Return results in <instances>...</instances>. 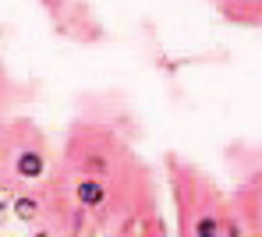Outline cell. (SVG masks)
Segmentation results:
<instances>
[{
  "label": "cell",
  "instance_id": "cell-1",
  "mask_svg": "<svg viewBox=\"0 0 262 237\" xmlns=\"http://www.w3.org/2000/svg\"><path fill=\"white\" fill-rule=\"evenodd\" d=\"M170 188L181 209V234L220 237V234H248L237 209H227L223 195L209 177H202L195 167L170 159Z\"/></svg>",
  "mask_w": 262,
  "mask_h": 237
},
{
  "label": "cell",
  "instance_id": "cell-2",
  "mask_svg": "<svg viewBox=\"0 0 262 237\" xmlns=\"http://www.w3.org/2000/svg\"><path fill=\"white\" fill-rule=\"evenodd\" d=\"M50 170V149L36 124L18 121L7 131H0V188L14 191L21 184L43 181Z\"/></svg>",
  "mask_w": 262,
  "mask_h": 237
},
{
  "label": "cell",
  "instance_id": "cell-3",
  "mask_svg": "<svg viewBox=\"0 0 262 237\" xmlns=\"http://www.w3.org/2000/svg\"><path fill=\"white\" fill-rule=\"evenodd\" d=\"M237 216L245 220L248 230L262 234V170L252 181H245L241 191H237Z\"/></svg>",
  "mask_w": 262,
  "mask_h": 237
},
{
  "label": "cell",
  "instance_id": "cell-4",
  "mask_svg": "<svg viewBox=\"0 0 262 237\" xmlns=\"http://www.w3.org/2000/svg\"><path fill=\"white\" fill-rule=\"evenodd\" d=\"M53 202L46 191H18L14 202H11V212L21 220V223H39L43 216H50Z\"/></svg>",
  "mask_w": 262,
  "mask_h": 237
},
{
  "label": "cell",
  "instance_id": "cell-5",
  "mask_svg": "<svg viewBox=\"0 0 262 237\" xmlns=\"http://www.w3.org/2000/svg\"><path fill=\"white\" fill-rule=\"evenodd\" d=\"M4 209H7V202H4V198H0V212H4Z\"/></svg>",
  "mask_w": 262,
  "mask_h": 237
}]
</instances>
